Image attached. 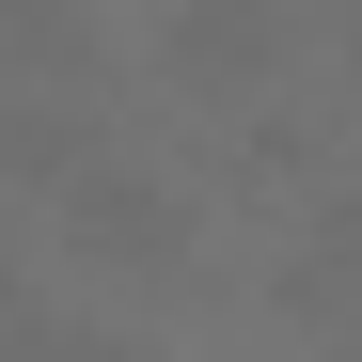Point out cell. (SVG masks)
Returning <instances> with one entry per match:
<instances>
[{
  "label": "cell",
  "mask_w": 362,
  "mask_h": 362,
  "mask_svg": "<svg viewBox=\"0 0 362 362\" xmlns=\"http://www.w3.org/2000/svg\"><path fill=\"white\" fill-rule=\"evenodd\" d=\"M64 221H79V252H127V268H173V252H189V205L142 189V173H64Z\"/></svg>",
  "instance_id": "cell-1"
},
{
  "label": "cell",
  "mask_w": 362,
  "mask_h": 362,
  "mask_svg": "<svg viewBox=\"0 0 362 362\" xmlns=\"http://www.w3.org/2000/svg\"><path fill=\"white\" fill-rule=\"evenodd\" d=\"M173 47H189L205 79H252L284 47V0H173Z\"/></svg>",
  "instance_id": "cell-2"
},
{
  "label": "cell",
  "mask_w": 362,
  "mask_h": 362,
  "mask_svg": "<svg viewBox=\"0 0 362 362\" xmlns=\"http://www.w3.org/2000/svg\"><path fill=\"white\" fill-rule=\"evenodd\" d=\"M16 346H47V315H32V284L0 268V362H16Z\"/></svg>",
  "instance_id": "cell-3"
},
{
  "label": "cell",
  "mask_w": 362,
  "mask_h": 362,
  "mask_svg": "<svg viewBox=\"0 0 362 362\" xmlns=\"http://www.w3.org/2000/svg\"><path fill=\"white\" fill-rule=\"evenodd\" d=\"M64 32V0H0V47H47Z\"/></svg>",
  "instance_id": "cell-4"
},
{
  "label": "cell",
  "mask_w": 362,
  "mask_h": 362,
  "mask_svg": "<svg viewBox=\"0 0 362 362\" xmlns=\"http://www.w3.org/2000/svg\"><path fill=\"white\" fill-rule=\"evenodd\" d=\"M47 362H158V346H110V331H47Z\"/></svg>",
  "instance_id": "cell-5"
}]
</instances>
